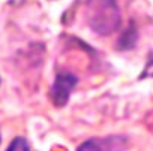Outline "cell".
I'll return each instance as SVG.
<instances>
[{"instance_id": "obj_3", "label": "cell", "mask_w": 153, "mask_h": 151, "mask_svg": "<svg viewBox=\"0 0 153 151\" xmlns=\"http://www.w3.org/2000/svg\"><path fill=\"white\" fill-rule=\"evenodd\" d=\"M6 151H30V148L24 138H15Z\"/></svg>"}, {"instance_id": "obj_2", "label": "cell", "mask_w": 153, "mask_h": 151, "mask_svg": "<svg viewBox=\"0 0 153 151\" xmlns=\"http://www.w3.org/2000/svg\"><path fill=\"white\" fill-rule=\"evenodd\" d=\"M76 84V78L71 73H59L56 82L53 85V100L56 103V106H63L68 99L69 94L74 88V85Z\"/></svg>"}, {"instance_id": "obj_4", "label": "cell", "mask_w": 153, "mask_h": 151, "mask_svg": "<svg viewBox=\"0 0 153 151\" xmlns=\"http://www.w3.org/2000/svg\"><path fill=\"white\" fill-rule=\"evenodd\" d=\"M146 75H152V77H153V54H152L150 58H149V63H147V66H146V72H144L143 77H146Z\"/></svg>"}, {"instance_id": "obj_1", "label": "cell", "mask_w": 153, "mask_h": 151, "mask_svg": "<svg viewBox=\"0 0 153 151\" xmlns=\"http://www.w3.org/2000/svg\"><path fill=\"white\" fill-rule=\"evenodd\" d=\"M126 147L125 136H107L89 139L78 147V151H123Z\"/></svg>"}]
</instances>
